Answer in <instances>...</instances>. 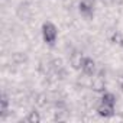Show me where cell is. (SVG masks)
Segmentation results:
<instances>
[{
	"mask_svg": "<svg viewBox=\"0 0 123 123\" xmlns=\"http://www.w3.org/2000/svg\"><path fill=\"white\" fill-rule=\"evenodd\" d=\"M83 59H84V56H83L81 54H78V52L71 54V56H70V62H71V65H73L74 70H81Z\"/></svg>",
	"mask_w": 123,
	"mask_h": 123,
	"instance_id": "8992f818",
	"label": "cell"
},
{
	"mask_svg": "<svg viewBox=\"0 0 123 123\" xmlns=\"http://www.w3.org/2000/svg\"><path fill=\"white\" fill-rule=\"evenodd\" d=\"M7 106H9V98L6 94H2V100H0V113L2 114L7 111Z\"/></svg>",
	"mask_w": 123,
	"mask_h": 123,
	"instance_id": "9c48e42d",
	"label": "cell"
},
{
	"mask_svg": "<svg viewBox=\"0 0 123 123\" xmlns=\"http://www.w3.org/2000/svg\"><path fill=\"white\" fill-rule=\"evenodd\" d=\"M97 114L101 117H111L114 114V106L111 104H106V103H100L96 109Z\"/></svg>",
	"mask_w": 123,
	"mask_h": 123,
	"instance_id": "5b68a950",
	"label": "cell"
},
{
	"mask_svg": "<svg viewBox=\"0 0 123 123\" xmlns=\"http://www.w3.org/2000/svg\"><path fill=\"white\" fill-rule=\"evenodd\" d=\"M96 2L97 0H81L80 5H78V10L80 13L86 18L90 19L94 15V7H96Z\"/></svg>",
	"mask_w": 123,
	"mask_h": 123,
	"instance_id": "7a4b0ae2",
	"label": "cell"
},
{
	"mask_svg": "<svg viewBox=\"0 0 123 123\" xmlns=\"http://www.w3.org/2000/svg\"><path fill=\"white\" fill-rule=\"evenodd\" d=\"M81 71L84 75L87 77H91L96 74V62H94V59L90 58V56H84L83 59V65H81Z\"/></svg>",
	"mask_w": 123,
	"mask_h": 123,
	"instance_id": "277c9868",
	"label": "cell"
},
{
	"mask_svg": "<svg viewBox=\"0 0 123 123\" xmlns=\"http://www.w3.org/2000/svg\"><path fill=\"white\" fill-rule=\"evenodd\" d=\"M120 88H122V91H123V80L120 81Z\"/></svg>",
	"mask_w": 123,
	"mask_h": 123,
	"instance_id": "30bf717a",
	"label": "cell"
},
{
	"mask_svg": "<svg viewBox=\"0 0 123 123\" xmlns=\"http://www.w3.org/2000/svg\"><path fill=\"white\" fill-rule=\"evenodd\" d=\"M42 38L48 45H54L58 38V29L52 22H45L42 25Z\"/></svg>",
	"mask_w": 123,
	"mask_h": 123,
	"instance_id": "6da1fadb",
	"label": "cell"
},
{
	"mask_svg": "<svg viewBox=\"0 0 123 123\" xmlns=\"http://www.w3.org/2000/svg\"><path fill=\"white\" fill-rule=\"evenodd\" d=\"M90 86H91L93 91H96V93H104V90H106V80H104L103 74L101 73L94 74Z\"/></svg>",
	"mask_w": 123,
	"mask_h": 123,
	"instance_id": "3957f363",
	"label": "cell"
},
{
	"mask_svg": "<svg viewBox=\"0 0 123 123\" xmlns=\"http://www.w3.org/2000/svg\"><path fill=\"white\" fill-rule=\"evenodd\" d=\"M100 103H106V104H111V106H114L116 104V97H114V94L113 93H103V96H101V98H100Z\"/></svg>",
	"mask_w": 123,
	"mask_h": 123,
	"instance_id": "52a82bcc",
	"label": "cell"
},
{
	"mask_svg": "<svg viewBox=\"0 0 123 123\" xmlns=\"http://www.w3.org/2000/svg\"><path fill=\"white\" fill-rule=\"evenodd\" d=\"M26 122L28 123H39L41 122V116H39V113L38 111H29V114L26 116Z\"/></svg>",
	"mask_w": 123,
	"mask_h": 123,
	"instance_id": "ba28073f",
	"label": "cell"
}]
</instances>
